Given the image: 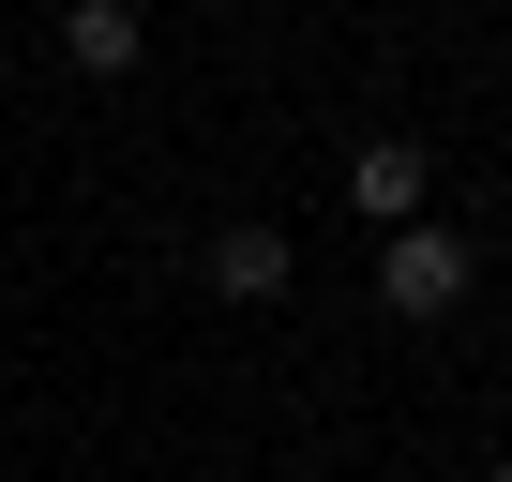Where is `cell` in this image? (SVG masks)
I'll use <instances>...</instances> for the list:
<instances>
[{
	"mask_svg": "<svg viewBox=\"0 0 512 482\" xmlns=\"http://www.w3.org/2000/svg\"><path fill=\"white\" fill-rule=\"evenodd\" d=\"M61 61H76V76H136V61H151L136 0H61Z\"/></svg>",
	"mask_w": 512,
	"mask_h": 482,
	"instance_id": "2",
	"label": "cell"
},
{
	"mask_svg": "<svg viewBox=\"0 0 512 482\" xmlns=\"http://www.w3.org/2000/svg\"><path fill=\"white\" fill-rule=\"evenodd\" d=\"M467 272H482V257H467L452 226H392V241H377V302H392V317H452Z\"/></svg>",
	"mask_w": 512,
	"mask_h": 482,
	"instance_id": "1",
	"label": "cell"
},
{
	"mask_svg": "<svg viewBox=\"0 0 512 482\" xmlns=\"http://www.w3.org/2000/svg\"><path fill=\"white\" fill-rule=\"evenodd\" d=\"M211 287H226V302H272V287H287V226H226V241H211Z\"/></svg>",
	"mask_w": 512,
	"mask_h": 482,
	"instance_id": "4",
	"label": "cell"
},
{
	"mask_svg": "<svg viewBox=\"0 0 512 482\" xmlns=\"http://www.w3.org/2000/svg\"><path fill=\"white\" fill-rule=\"evenodd\" d=\"M482 482H512V467H482Z\"/></svg>",
	"mask_w": 512,
	"mask_h": 482,
	"instance_id": "5",
	"label": "cell"
},
{
	"mask_svg": "<svg viewBox=\"0 0 512 482\" xmlns=\"http://www.w3.org/2000/svg\"><path fill=\"white\" fill-rule=\"evenodd\" d=\"M347 196H362L377 226H422V151H407V136H362V151H347Z\"/></svg>",
	"mask_w": 512,
	"mask_h": 482,
	"instance_id": "3",
	"label": "cell"
}]
</instances>
